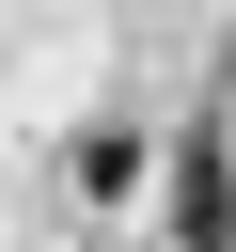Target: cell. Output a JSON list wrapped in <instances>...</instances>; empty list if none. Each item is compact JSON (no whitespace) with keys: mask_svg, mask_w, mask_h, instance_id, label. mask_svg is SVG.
<instances>
[{"mask_svg":"<svg viewBox=\"0 0 236 252\" xmlns=\"http://www.w3.org/2000/svg\"><path fill=\"white\" fill-rule=\"evenodd\" d=\"M79 189L126 205V189H142V126H94V142H79Z\"/></svg>","mask_w":236,"mask_h":252,"instance_id":"7a4b0ae2","label":"cell"},{"mask_svg":"<svg viewBox=\"0 0 236 252\" xmlns=\"http://www.w3.org/2000/svg\"><path fill=\"white\" fill-rule=\"evenodd\" d=\"M173 236H189V252H236V126H220V110L173 126Z\"/></svg>","mask_w":236,"mask_h":252,"instance_id":"6da1fadb","label":"cell"}]
</instances>
